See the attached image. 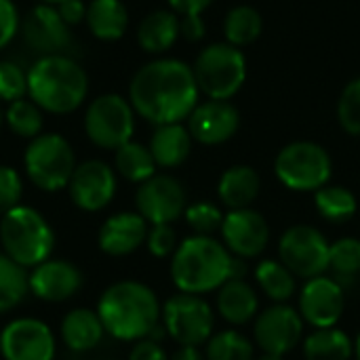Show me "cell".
<instances>
[{"label": "cell", "mask_w": 360, "mask_h": 360, "mask_svg": "<svg viewBox=\"0 0 360 360\" xmlns=\"http://www.w3.org/2000/svg\"><path fill=\"white\" fill-rule=\"evenodd\" d=\"M192 68L179 59H154L141 65L129 84V101L137 116L160 127L188 120L198 105Z\"/></svg>", "instance_id": "cell-1"}, {"label": "cell", "mask_w": 360, "mask_h": 360, "mask_svg": "<svg viewBox=\"0 0 360 360\" xmlns=\"http://www.w3.org/2000/svg\"><path fill=\"white\" fill-rule=\"evenodd\" d=\"M97 314L105 333L114 340L141 342L160 325L162 306L148 285L139 281H118L101 293Z\"/></svg>", "instance_id": "cell-2"}, {"label": "cell", "mask_w": 360, "mask_h": 360, "mask_svg": "<svg viewBox=\"0 0 360 360\" xmlns=\"http://www.w3.org/2000/svg\"><path fill=\"white\" fill-rule=\"evenodd\" d=\"M234 255L213 236L192 234L171 257V281L179 293L205 295L217 291L232 276Z\"/></svg>", "instance_id": "cell-3"}, {"label": "cell", "mask_w": 360, "mask_h": 360, "mask_svg": "<svg viewBox=\"0 0 360 360\" xmlns=\"http://www.w3.org/2000/svg\"><path fill=\"white\" fill-rule=\"evenodd\" d=\"M89 93L86 72L68 55L38 57L27 70V97L49 114L76 112Z\"/></svg>", "instance_id": "cell-4"}, {"label": "cell", "mask_w": 360, "mask_h": 360, "mask_svg": "<svg viewBox=\"0 0 360 360\" xmlns=\"http://www.w3.org/2000/svg\"><path fill=\"white\" fill-rule=\"evenodd\" d=\"M2 253L25 270L51 259L55 232L49 219L34 207L17 205L0 217Z\"/></svg>", "instance_id": "cell-5"}, {"label": "cell", "mask_w": 360, "mask_h": 360, "mask_svg": "<svg viewBox=\"0 0 360 360\" xmlns=\"http://www.w3.org/2000/svg\"><path fill=\"white\" fill-rule=\"evenodd\" d=\"M76 165V154L70 141L59 133H40L30 139L23 152V169L27 179L38 190L51 194L68 188Z\"/></svg>", "instance_id": "cell-6"}, {"label": "cell", "mask_w": 360, "mask_h": 360, "mask_svg": "<svg viewBox=\"0 0 360 360\" xmlns=\"http://www.w3.org/2000/svg\"><path fill=\"white\" fill-rule=\"evenodd\" d=\"M198 91L209 99H232L247 80V59L238 46L215 42L202 49L192 65Z\"/></svg>", "instance_id": "cell-7"}, {"label": "cell", "mask_w": 360, "mask_h": 360, "mask_svg": "<svg viewBox=\"0 0 360 360\" xmlns=\"http://www.w3.org/2000/svg\"><path fill=\"white\" fill-rule=\"evenodd\" d=\"M274 175L293 192H316L331 181L333 160L316 141H291L274 158Z\"/></svg>", "instance_id": "cell-8"}, {"label": "cell", "mask_w": 360, "mask_h": 360, "mask_svg": "<svg viewBox=\"0 0 360 360\" xmlns=\"http://www.w3.org/2000/svg\"><path fill=\"white\" fill-rule=\"evenodd\" d=\"M84 133L93 146L116 152L135 133V110L131 101L118 93L95 97L84 112Z\"/></svg>", "instance_id": "cell-9"}, {"label": "cell", "mask_w": 360, "mask_h": 360, "mask_svg": "<svg viewBox=\"0 0 360 360\" xmlns=\"http://www.w3.org/2000/svg\"><path fill=\"white\" fill-rule=\"evenodd\" d=\"M160 323L179 346H205L215 331V312L202 295L175 293L162 304Z\"/></svg>", "instance_id": "cell-10"}, {"label": "cell", "mask_w": 360, "mask_h": 360, "mask_svg": "<svg viewBox=\"0 0 360 360\" xmlns=\"http://www.w3.org/2000/svg\"><path fill=\"white\" fill-rule=\"evenodd\" d=\"M329 249L327 236L308 224L289 226L278 238V259L302 281L327 274Z\"/></svg>", "instance_id": "cell-11"}, {"label": "cell", "mask_w": 360, "mask_h": 360, "mask_svg": "<svg viewBox=\"0 0 360 360\" xmlns=\"http://www.w3.org/2000/svg\"><path fill=\"white\" fill-rule=\"evenodd\" d=\"M304 319L289 304H272L253 321V342L264 354L287 356L304 342Z\"/></svg>", "instance_id": "cell-12"}, {"label": "cell", "mask_w": 360, "mask_h": 360, "mask_svg": "<svg viewBox=\"0 0 360 360\" xmlns=\"http://www.w3.org/2000/svg\"><path fill=\"white\" fill-rule=\"evenodd\" d=\"M188 207V194L184 184L165 173H156L148 181L139 184L135 192V209L150 224H173L184 217Z\"/></svg>", "instance_id": "cell-13"}, {"label": "cell", "mask_w": 360, "mask_h": 360, "mask_svg": "<svg viewBox=\"0 0 360 360\" xmlns=\"http://www.w3.org/2000/svg\"><path fill=\"white\" fill-rule=\"evenodd\" d=\"M55 352V335L40 319L21 316L0 331V354L4 360H53Z\"/></svg>", "instance_id": "cell-14"}, {"label": "cell", "mask_w": 360, "mask_h": 360, "mask_svg": "<svg viewBox=\"0 0 360 360\" xmlns=\"http://www.w3.org/2000/svg\"><path fill=\"white\" fill-rule=\"evenodd\" d=\"M116 190L118 179L114 167L97 158L78 162L68 184L70 200L74 202V207L86 213H97L105 209L114 200Z\"/></svg>", "instance_id": "cell-15"}, {"label": "cell", "mask_w": 360, "mask_h": 360, "mask_svg": "<svg viewBox=\"0 0 360 360\" xmlns=\"http://www.w3.org/2000/svg\"><path fill=\"white\" fill-rule=\"evenodd\" d=\"M297 310L312 329L338 327L346 310V289L333 276H316L304 283Z\"/></svg>", "instance_id": "cell-16"}, {"label": "cell", "mask_w": 360, "mask_h": 360, "mask_svg": "<svg viewBox=\"0 0 360 360\" xmlns=\"http://www.w3.org/2000/svg\"><path fill=\"white\" fill-rule=\"evenodd\" d=\"M219 234L226 249L245 262L259 257L270 243V226L266 217L251 207L228 211Z\"/></svg>", "instance_id": "cell-17"}, {"label": "cell", "mask_w": 360, "mask_h": 360, "mask_svg": "<svg viewBox=\"0 0 360 360\" xmlns=\"http://www.w3.org/2000/svg\"><path fill=\"white\" fill-rule=\"evenodd\" d=\"M21 36L23 42L38 53L46 55H65V49L72 44L70 25L61 19L53 4H36L21 19Z\"/></svg>", "instance_id": "cell-18"}, {"label": "cell", "mask_w": 360, "mask_h": 360, "mask_svg": "<svg viewBox=\"0 0 360 360\" xmlns=\"http://www.w3.org/2000/svg\"><path fill=\"white\" fill-rule=\"evenodd\" d=\"M30 293L49 304L72 300L84 285V274L68 259H46L27 274Z\"/></svg>", "instance_id": "cell-19"}, {"label": "cell", "mask_w": 360, "mask_h": 360, "mask_svg": "<svg viewBox=\"0 0 360 360\" xmlns=\"http://www.w3.org/2000/svg\"><path fill=\"white\" fill-rule=\"evenodd\" d=\"M240 127V114L230 101L209 99L198 103L188 116V131L202 146H219L230 141Z\"/></svg>", "instance_id": "cell-20"}, {"label": "cell", "mask_w": 360, "mask_h": 360, "mask_svg": "<svg viewBox=\"0 0 360 360\" xmlns=\"http://www.w3.org/2000/svg\"><path fill=\"white\" fill-rule=\"evenodd\" d=\"M148 230L150 224L137 211H120L101 224L97 245L110 257H127L146 245Z\"/></svg>", "instance_id": "cell-21"}, {"label": "cell", "mask_w": 360, "mask_h": 360, "mask_svg": "<svg viewBox=\"0 0 360 360\" xmlns=\"http://www.w3.org/2000/svg\"><path fill=\"white\" fill-rule=\"evenodd\" d=\"M215 310L221 321L232 327H243L253 323L259 314V295L253 285L245 278H230L226 285L217 289Z\"/></svg>", "instance_id": "cell-22"}, {"label": "cell", "mask_w": 360, "mask_h": 360, "mask_svg": "<svg viewBox=\"0 0 360 360\" xmlns=\"http://www.w3.org/2000/svg\"><path fill=\"white\" fill-rule=\"evenodd\" d=\"M262 192V177L249 165L226 169L217 181V198L228 211L249 209Z\"/></svg>", "instance_id": "cell-23"}, {"label": "cell", "mask_w": 360, "mask_h": 360, "mask_svg": "<svg viewBox=\"0 0 360 360\" xmlns=\"http://www.w3.org/2000/svg\"><path fill=\"white\" fill-rule=\"evenodd\" d=\"M192 135L188 127L181 122L175 124H160L154 129L150 139V152L156 160V167L160 169H177L181 167L190 152H192Z\"/></svg>", "instance_id": "cell-24"}, {"label": "cell", "mask_w": 360, "mask_h": 360, "mask_svg": "<svg viewBox=\"0 0 360 360\" xmlns=\"http://www.w3.org/2000/svg\"><path fill=\"white\" fill-rule=\"evenodd\" d=\"M105 335L103 323L97 310L74 308L61 321V340L72 352L95 350Z\"/></svg>", "instance_id": "cell-25"}, {"label": "cell", "mask_w": 360, "mask_h": 360, "mask_svg": "<svg viewBox=\"0 0 360 360\" xmlns=\"http://www.w3.org/2000/svg\"><path fill=\"white\" fill-rule=\"evenodd\" d=\"M181 36L179 15L173 11H154L146 15L137 27V42L146 53H167Z\"/></svg>", "instance_id": "cell-26"}, {"label": "cell", "mask_w": 360, "mask_h": 360, "mask_svg": "<svg viewBox=\"0 0 360 360\" xmlns=\"http://www.w3.org/2000/svg\"><path fill=\"white\" fill-rule=\"evenodd\" d=\"M84 21L95 38L114 42L120 40L129 27V11L122 0H91Z\"/></svg>", "instance_id": "cell-27"}, {"label": "cell", "mask_w": 360, "mask_h": 360, "mask_svg": "<svg viewBox=\"0 0 360 360\" xmlns=\"http://www.w3.org/2000/svg\"><path fill=\"white\" fill-rule=\"evenodd\" d=\"M306 360H352L354 340L340 327L312 329L302 342Z\"/></svg>", "instance_id": "cell-28"}, {"label": "cell", "mask_w": 360, "mask_h": 360, "mask_svg": "<svg viewBox=\"0 0 360 360\" xmlns=\"http://www.w3.org/2000/svg\"><path fill=\"white\" fill-rule=\"evenodd\" d=\"M255 285L274 304H287L297 291V276L281 259H262L253 270Z\"/></svg>", "instance_id": "cell-29"}, {"label": "cell", "mask_w": 360, "mask_h": 360, "mask_svg": "<svg viewBox=\"0 0 360 360\" xmlns=\"http://www.w3.org/2000/svg\"><path fill=\"white\" fill-rule=\"evenodd\" d=\"M314 207L321 219L333 224V226H344L354 219L359 213V198L352 190L344 186H325L314 192Z\"/></svg>", "instance_id": "cell-30"}, {"label": "cell", "mask_w": 360, "mask_h": 360, "mask_svg": "<svg viewBox=\"0 0 360 360\" xmlns=\"http://www.w3.org/2000/svg\"><path fill=\"white\" fill-rule=\"evenodd\" d=\"M156 169L158 167L150 148L139 141L131 139L114 152V171L131 184L139 186L148 181L156 175Z\"/></svg>", "instance_id": "cell-31"}, {"label": "cell", "mask_w": 360, "mask_h": 360, "mask_svg": "<svg viewBox=\"0 0 360 360\" xmlns=\"http://www.w3.org/2000/svg\"><path fill=\"white\" fill-rule=\"evenodd\" d=\"M264 30V19L259 15L257 8L240 4L234 6L224 21V34H226V42L232 46H247L251 42H255L262 36Z\"/></svg>", "instance_id": "cell-32"}, {"label": "cell", "mask_w": 360, "mask_h": 360, "mask_svg": "<svg viewBox=\"0 0 360 360\" xmlns=\"http://www.w3.org/2000/svg\"><path fill=\"white\" fill-rule=\"evenodd\" d=\"M329 272L346 289L360 276V238L344 236L331 243L329 249Z\"/></svg>", "instance_id": "cell-33"}, {"label": "cell", "mask_w": 360, "mask_h": 360, "mask_svg": "<svg viewBox=\"0 0 360 360\" xmlns=\"http://www.w3.org/2000/svg\"><path fill=\"white\" fill-rule=\"evenodd\" d=\"M27 270L0 251V316L15 310L30 293Z\"/></svg>", "instance_id": "cell-34"}, {"label": "cell", "mask_w": 360, "mask_h": 360, "mask_svg": "<svg viewBox=\"0 0 360 360\" xmlns=\"http://www.w3.org/2000/svg\"><path fill=\"white\" fill-rule=\"evenodd\" d=\"M207 360H255V342L238 329L213 333L205 350Z\"/></svg>", "instance_id": "cell-35"}, {"label": "cell", "mask_w": 360, "mask_h": 360, "mask_svg": "<svg viewBox=\"0 0 360 360\" xmlns=\"http://www.w3.org/2000/svg\"><path fill=\"white\" fill-rule=\"evenodd\" d=\"M4 124L23 139H34L42 133L44 127V112L30 99H17L11 101L4 110Z\"/></svg>", "instance_id": "cell-36"}, {"label": "cell", "mask_w": 360, "mask_h": 360, "mask_svg": "<svg viewBox=\"0 0 360 360\" xmlns=\"http://www.w3.org/2000/svg\"><path fill=\"white\" fill-rule=\"evenodd\" d=\"M224 217L226 213L221 211V207L209 200L192 202L186 207V213H184V219L190 226V230L200 236H213L215 232H219Z\"/></svg>", "instance_id": "cell-37"}, {"label": "cell", "mask_w": 360, "mask_h": 360, "mask_svg": "<svg viewBox=\"0 0 360 360\" xmlns=\"http://www.w3.org/2000/svg\"><path fill=\"white\" fill-rule=\"evenodd\" d=\"M338 120L348 135L360 137V78L348 82L342 91L338 101Z\"/></svg>", "instance_id": "cell-38"}, {"label": "cell", "mask_w": 360, "mask_h": 360, "mask_svg": "<svg viewBox=\"0 0 360 360\" xmlns=\"http://www.w3.org/2000/svg\"><path fill=\"white\" fill-rule=\"evenodd\" d=\"M27 97V72L13 61H0V101H17Z\"/></svg>", "instance_id": "cell-39"}, {"label": "cell", "mask_w": 360, "mask_h": 360, "mask_svg": "<svg viewBox=\"0 0 360 360\" xmlns=\"http://www.w3.org/2000/svg\"><path fill=\"white\" fill-rule=\"evenodd\" d=\"M146 247L150 251L152 257L156 259H167L173 257L175 249L179 247L177 240V232L171 224H160V226H150L148 230V238H146Z\"/></svg>", "instance_id": "cell-40"}, {"label": "cell", "mask_w": 360, "mask_h": 360, "mask_svg": "<svg viewBox=\"0 0 360 360\" xmlns=\"http://www.w3.org/2000/svg\"><path fill=\"white\" fill-rule=\"evenodd\" d=\"M23 196V181L21 175L6 165H0V217L15 209Z\"/></svg>", "instance_id": "cell-41"}, {"label": "cell", "mask_w": 360, "mask_h": 360, "mask_svg": "<svg viewBox=\"0 0 360 360\" xmlns=\"http://www.w3.org/2000/svg\"><path fill=\"white\" fill-rule=\"evenodd\" d=\"M21 30V17L13 0H0V51L8 46Z\"/></svg>", "instance_id": "cell-42"}, {"label": "cell", "mask_w": 360, "mask_h": 360, "mask_svg": "<svg viewBox=\"0 0 360 360\" xmlns=\"http://www.w3.org/2000/svg\"><path fill=\"white\" fill-rule=\"evenodd\" d=\"M127 360H169V356H167L165 348L160 346V342L141 340V342H135Z\"/></svg>", "instance_id": "cell-43"}, {"label": "cell", "mask_w": 360, "mask_h": 360, "mask_svg": "<svg viewBox=\"0 0 360 360\" xmlns=\"http://www.w3.org/2000/svg\"><path fill=\"white\" fill-rule=\"evenodd\" d=\"M55 8L68 25H78L86 19V4L82 0H61Z\"/></svg>", "instance_id": "cell-44"}, {"label": "cell", "mask_w": 360, "mask_h": 360, "mask_svg": "<svg viewBox=\"0 0 360 360\" xmlns=\"http://www.w3.org/2000/svg\"><path fill=\"white\" fill-rule=\"evenodd\" d=\"M171 11L177 13L179 17H190V15H202V11L213 2V0H167Z\"/></svg>", "instance_id": "cell-45"}, {"label": "cell", "mask_w": 360, "mask_h": 360, "mask_svg": "<svg viewBox=\"0 0 360 360\" xmlns=\"http://www.w3.org/2000/svg\"><path fill=\"white\" fill-rule=\"evenodd\" d=\"M181 21V36L186 40H200L205 36V21L202 15H190V17H179Z\"/></svg>", "instance_id": "cell-46"}, {"label": "cell", "mask_w": 360, "mask_h": 360, "mask_svg": "<svg viewBox=\"0 0 360 360\" xmlns=\"http://www.w3.org/2000/svg\"><path fill=\"white\" fill-rule=\"evenodd\" d=\"M169 360H207V356L196 346H179Z\"/></svg>", "instance_id": "cell-47"}, {"label": "cell", "mask_w": 360, "mask_h": 360, "mask_svg": "<svg viewBox=\"0 0 360 360\" xmlns=\"http://www.w3.org/2000/svg\"><path fill=\"white\" fill-rule=\"evenodd\" d=\"M255 360H285V356H276V354H264V352H262V356H257Z\"/></svg>", "instance_id": "cell-48"}, {"label": "cell", "mask_w": 360, "mask_h": 360, "mask_svg": "<svg viewBox=\"0 0 360 360\" xmlns=\"http://www.w3.org/2000/svg\"><path fill=\"white\" fill-rule=\"evenodd\" d=\"M354 359L360 360V333L356 335V340H354Z\"/></svg>", "instance_id": "cell-49"}, {"label": "cell", "mask_w": 360, "mask_h": 360, "mask_svg": "<svg viewBox=\"0 0 360 360\" xmlns=\"http://www.w3.org/2000/svg\"><path fill=\"white\" fill-rule=\"evenodd\" d=\"M4 127V110H2V103H0V131Z\"/></svg>", "instance_id": "cell-50"}, {"label": "cell", "mask_w": 360, "mask_h": 360, "mask_svg": "<svg viewBox=\"0 0 360 360\" xmlns=\"http://www.w3.org/2000/svg\"><path fill=\"white\" fill-rule=\"evenodd\" d=\"M40 2H42V4H53V6H55V4H59L61 0H40Z\"/></svg>", "instance_id": "cell-51"}]
</instances>
